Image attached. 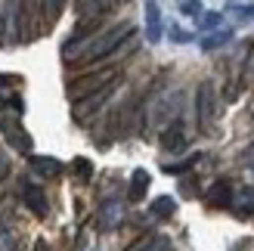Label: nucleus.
Masks as SVG:
<instances>
[{
	"label": "nucleus",
	"mask_w": 254,
	"mask_h": 251,
	"mask_svg": "<svg viewBox=\"0 0 254 251\" xmlns=\"http://www.w3.org/2000/svg\"><path fill=\"white\" fill-rule=\"evenodd\" d=\"M245 165H248V168H254V146H251L248 152H245Z\"/></svg>",
	"instance_id": "obj_29"
},
{
	"label": "nucleus",
	"mask_w": 254,
	"mask_h": 251,
	"mask_svg": "<svg viewBox=\"0 0 254 251\" xmlns=\"http://www.w3.org/2000/svg\"><path fill=\"white\" fill-rule=\"evenodd\" d=\"M118 3H127V0H115V6H118Z\"/></svg>",
	"instance_id": "obj_32"
},
{
	"label": "nucleus",
	"mask_w": 254,
	"mask_h": 251,
	"mask_svg": "<svg viewBox=\"0 0 254 251\" xmlns=\"http://www.w3.org/2000/svg\"><path fill=\"white\" fill-rule=\"evenodd\" d=\"M118 78H121V65H106V62L90 65L84 74H74L68 81V99H81V96L93 93V90H99V87H106Z\"/></svg>",
	"instance_id": "obj_2"
},
{
	"label": "nucleus",
	"mask_w": 254,
	"mask_h": 251,
	"mask_svg": "<svg viewBox=\"0 0 254 251\" xmlns=\"http://www.w3.org/2000/svg\"><path fill=\"white\" fill-rule=\"evenodd\" d=\"M180 12H183V16H198V12H201V0H180Z\"/></svg>",
	"instance_id": "obj_25"
},
{
	"label": "nucleus",
	"mask_w": 254,
	"mask_h": 251,
	"mask_svg": "<svg viewBox=\"0 0 254 251\" xmlns=\"http://www.w3.org/2000/svg\"><path fill=\"white\" fill-rule=\"evenodd\" d=\"M9 168H12V165H9V155H6V152H0V183L9 177Z\"/></svg>",
	"instance_id": "obj_27"
},
{
	"label": "nucleus",
	"mask_w": 254,
	"mask_h": 251,
	"mask_svg": "<svg viewBox=\"0 0 254 251\" xmlns=\"http://www.w3.org/2000/svg\"><path fill=\"white\" fill-rule=\"evenodd\" d=\"M0 41H3V6H0Z\"/></svg>",
	"instance_id": "obj_31"
},
{
	"label": "nucleus",
	"mask_w": 254,
	"mask_h": 251,
	"mask_svg": "<svg viewBox=\"0 0 254 251\" xmlns=\"http://www.w3.org/2000/svg\"><path fill=\"white\" fill-rule=\"evenodd\" d=\"M115 96V81L112 84H106V87H99V90H93V93H87V96H81V99H71V112H74V121H90L93 115H99V112L106 109V103Z\"/></svg>",
	"instance_id": "obj_3"
},
{
	"label": "nucleus",
	"mask_w": 254,
	"mask_h": 251,
	"mask_svg": "<svg viewBox=\"0 0 254 251\" xmlns=\"http://www.w3.org/2000/svg\"><path fill=\"white\" fill-rule=\"evenodd\" d=\"M6 214H12V198H3V202H0V223H6Z\"/></svg>",
	"instance_id": "obj_28"
},
{
	"label": "nucleus",
	"mask_w": 254,
	"mask_h": 251,
	"mask_svg": "<svg viewBox=\"0 0 254 251\" xmlns=\"http://www.w3.org/2000/svg\"><path fill=\"white\" fill-rule=\"evenodd\" d=\"M146 189H149V171L136 168V171L130 174V189H127V198H130V202H143V198H146Z\"/></svg>",
	"instance_id": "obj_14"
},
{
	"label": "nucleus",
	"mask_w": 254,
	"mask_h": 251,
	"mask_svg": "<svg viewBox=\"0 0 254 251\" xmlns=\"http://www.w3.org/2000/svg\"><path fill=\"white\" fill-rule=\"evenodd\" d=\"M78 16H99V12L115 9V0H74Z\"/></svg>",
	"instance_id": "obj_16"
},
{
	"label": "nucleus",
	"mask_w": 254,
	"mask_h": 251,
	"mask_svg": "<svg viewBox=\"0 0 254 251\" xmlns=\"http://www.w3.org/2000/svg\"><path fill=\"white\" fill-rule=\"evenodd\" d=\"M62 9H65V0H41V12H44V25H47V28L62 16Z\"/></svg>",
	"instance_id": "obj_19"
},
{
	"label": "nucleus",
	"mask_w": 254,
	"mask_h": 251,
	"mask_svg": "<svg viewBox=\"0 0 254 251\" xmlns=\"http://www.w3.org/2000/svg\"><path fill=\"white\" fill-rule=\"evenodd\" d=\"M127 251H171V239L168 236H143V239H136Z\"/></svg>",
	"instance_id": "obj_17"
},
{
	"label": "nucleus",
	"mask_w": 254,
	"mask_h": 251,
	"mask_svg": "<svg viewBox=\"0 0 254 251\" xmlns=\"http://www.w3.org/2000/svg\"><path fill=\"white\" fill-rule=\"evenodd\" d=\"M19 248V236L9 223H0V251H16Z\"/></svg>",
	"instance_id": "obj_20"
},
{
	"label": "nucleus",
	"mask_w": 254,
	"mask_h": 251,
	"mask_svg": "<svg viewBox=\"0 0 254 251\" xmlns=\"http://www.w3.org/2000/svg\"><path fill=\"white\" fill-rule=\"evenodd\" d=\"M195 161H201L198 152H195V155H189V158H183V161H174V165H161V171H164V174H186L189 168L195 165Z\"/></svg>",
	"instance_id": "obj_22"
},
{
	"label": "nucleus",
	"mask_w": 254,
	"mask_h": 251,
	"mask_svg": "<svg viewBox=\"0 0 254 251\" xmlns=\"http://www.w3.org/2000/svg\"><path fill=\"white\" fill-rule=\"evenodd\" d=\"M164 34V25H161V9L155 0H146V41L149 44H158Z\"/></svg>",
	"instance_id": "obj_9"
},
{
	"label": "nucleus",
	"mask_w": 254,
	"mask_h": 251,
	"mask_svg": "<svg viewBox=\"0 0 254 251\" xmlns=\"http://www.w3.org/2000/svg\"><path fill=\"white\" fill-rule=\"evenodd\" d=\"M28 31H25V12L22 0H6L3 3V44H25Z\"/></svg>",
	"instance_id": "obj_4"
},
{
	"label": "nucleus",
	"mask_w": 254,
	"mask_h": 251,
	"mask_svg": "<svg viewBox=\"0 0 254 251\" xmlns=\"http://www.w3.org/2000/svg\"><path fill=\"white\" fill-rule=\"evenodd\" d=\"M28 165H31V171L37 174V177H44V180H56V177H62V171H65L62 161L53 158V155H31Z\"/></svg>",
	"instance_id": "obj_7"
},
{
	"label": "nucleus",
	"mask_w": 254,
	"mask_h": 251,
	"mask_svg": "<svg viewBox=\"0 0 254 251\" xmlns=\"http://www.w3.org/2000/svg\"><path fill=\"white\" fill-rule=\"evenodd\" d=\"M214 109H217V93H214V84L211 81H201L198 90H195V121H198V130H211Z\"/></svg>",
	"instance_id": "obj_5"
},
{
	"label": "nucleus",
	"mask_w": 254,
	"mask_h": 251,
	"mask_svg": "<svg viewBox=\"0 0 254 251\" xmlns=\"http://www.w3.org/2000/svg\"><path fill=\"white\" fill-rule=\"evenodd\" d=\"M34 251H50V245H47L44 239H37V242H34Z\"/></svg>",
	"instance_id": "obj_30"
},
{
	"label": "nucleus",
	"mask_w": 254,
	"mask_h": 251,
	"mask_svg": "<svg viewBox=\"0 0 254 251\" xmlns=\"http://www.w3.org/2000/svg\"><path fill=\"white\" fill-rule=\"evenodd\" d=\"M168 37H171L174 44H189V41H195L192 31H183L180 25H171V28H168Z\"/></svg>",
	"instance_id": "obj_24"
},
{
	"label": "nucleus",
	"mask_w": 254,
	"mask_h": 251,
	"mask_svg": "<svg viewBox=\"0 0 254 251\" xmlns=\"http://www.w3.org/2000/svg\"><path fill=\"white\" fill-rule=\"evenodd\" d=\"M239 217H251L254 214V186H242V189H233V205Z\"/></svg>",
	"instance_id": "obj_13"
},
{
	"label": "nucleus",
	"mask_w": 254,
	"mask_h": 251,
	"mask_svg": "<svg viewBox=\"0 0 254 251\" xmlns=\"http://www.w3.org/2000/svg\"><path fill=\"white\" fill-rule=\"evenodd\" d=\"M208 205H211V208H230V205H233V186H230V180L211 183V189H208Z\"/></svg>",
	"instance_id": "obj_12"
},
{
	"label": "nucleus",
	"mask_w": 254,
	"mask_h": 251,
	"mask_svg": "<svg viewBox=\"0 0 254 251\" xmlns=\"http://www.w3.org/2000/svg\"><path fill=\"white\" fill-rule=\"evenodd\" d=\"M133 31H136V28H133L130 22H118V25H112V28H99V31L90 37V44L81 50V56L74 59V65H78V68H90V65H99V62L112 65L109 56L115 53V50H118Z\"/></svg>",
	"instance_id": "obj_1"
},
{
	"label": "nucleus",
	"mask_w": 254,
	"mask_h": 251,
	"mask_svg": "<svg viewBox=\"0 0 254 251\" xmlns=\"http://www.w3.org/2000/svg\"><path fill=\"white\" fill-rule=\"evenodd\" d=\"M161 149L164 152H183L186 149V127L183 121H171L161 133Z\"/></svg>",
	"instance_id": "obj_8"
},
{
	"label": "nucleus",
	"mask_w": 254,
	"mask_h": 251,
	"mask_svg": "<svg viewBox=\"0 0 254 251\" xmlns=\"http://www.w3.org/2000/svg\"><path fill=\"white\" fill-rule=\"evenodd\" d=\"M195 19H198V31H214V28H220L223 12H205V9H201Z\"/></svg>",
	"instance_id": "obj_21"
},
{
	"label": "nucleus",
	"mask_w": 254,
	"mask_h": 251,
	"mask_svg": "<svg viewBox=\"0 0 254 251\" xmlns=\"http://www.w3.org/2000/svg\"><path fill=\"white\" fill-rule=\"evenodd\" d=\"M19 186H22V202L28 205V211H31V214H37V217H47V214H50V202H47V192L41 189V186L28 183V180H22Z\"/></svg>",
	"instance_id": "obj_6"
},
{
	"label": "nucleus",
	"mask_w": 254,
	"mask_h": 251,
	"mask_svg": "<svg viewBox=\"0 0 254 251\" xmlns=\"http://www.w3.org/2000/svg\"><path fill=\"white\" fill-rule=\"evenodd\" d=\"M233 41V28H214V31H208L205 34V41H201V50H205V53H211V50H220V47H226Z\"/></svg>",
	"instance_id": "obj_18"
},
{
	"label": "nucleus",
	"mask_w": 254,
	"mask_h": 251,
	"mask_svg": "<svg viewBox=\"0 0 254 251\" xmlns=\"http://www.w3.org/2000/svg\"><path fill=\"white\" fill-rule=\"evenodd\" d=\"M124 220V208H121V202H103L99 205V217H96V223H99V230H112V227H118V223Z\"/></svg>",
	"instance_id": "obj_11"
},
{
	"label": "nucleus",
	"mask_w": 254,
	"mask_h": 251,
	"mask_svg": "<svg viewBox=\"0 0 254 251\" xmlns=\"http://www.w3.org/2000/svg\"><path fill=\"white\" fill-rule=\"evenodd\" d=\"M239 19H254V3H233Z\"/></svg>",
	"instance_id": "obj_26"
},
{
	"label": "nucleus",
	"mask_w": 254,
	"mask_h": 251,
	"mask_svg": "<svg viewBox=\"0 0 254 251\" xmlns=\"http://www.w3.org/2000/svg\"><path fill=\"white\" fill-rule=\"evenodd\" d=\"M0 127H3V133L9 136V143L16 146L19 152H25V155L31 152V136L25 133L22 127H19V118H16V121H6V118H0Z\"/></svg>",
	"instance_id": "obj_10"
},
{
	"label": "nucleus",
	"mask_w": 254,
	"mask_h": 251,
	"mask_svg": "<svg viewBox=\"0 0 254 251\" xmlns=\"http://www.w3.org/2000/svg\"><path fill=\"white\" fill-rule=\"evenodd\" d=\"M149 214L155 217V220H168V217H174V214H177V198H171V195H158V198H152Z\"/></svg>",
	"instance_id": "obj_15"
},
{
	"label": "nucleus",
	"mask_w": 254,
	"mask_h": 251,
	"mask_svg": "<svg viewBox=\"0 0 254 251\" xmlns=\"http://www.w3.org/2000/svg\"><path fill=\"white\" fill-rule=\"evenodd\" d=\"M74 177H78L81 183H87V180H90L93 177V165H90V161H87V158H74Z\"/></svg>",
	"instance_id": "obj_23"
}]
</instances>
